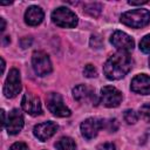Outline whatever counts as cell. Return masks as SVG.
I'll return each mask as SVG.
<instances>
[{
  "label": "cell",
  "mask_w": 150,
  "mask_h": 150,
  "mask_svg": "<svg viewBox=\"0 0 150 150\" xmlns=\"http://www.w3.org/2000/svg\"><path fill=\"white\" fill-rule=\"evenodd\" d=\"M132 64V57L128 52H117L105 61L103 73L109 80H120L131 70Z\"/></svg>",
  "instance_id": "1"
},
{
  "label": "cell",
  "mask_w": 150,
  "mask_h": 150,
  "mask_svg": "<svg viewBox=\"0 0 150 150\" xmlns=\"http://www.w3.org/2000/svg\"><path fill=\"white\" fill-rule=\"evenodd\" d=\"M121 22L131 28H142L150 22V12L144 8L124 12L121 15Z\"/></svg>",
  "instance_id": "2"
},
{
  "label": "cell",
  "mask_w": 150,
  "mask_h": 150,
  "mask_svg": "<svg viewBox=\"0 0 150 150\" xmlns=\"http://www.w3.org/2000/svg\"><path fill=\"white\" fill-rule=\"evenodd\" d=\"M53 22L63 28H73L77 25V16L76 14L67 7H59L52 13Z\"/></svg>",
  "instance_id": "3"
},
{
  "label": "cell",
  "mask_w": 150,
  "mask_h": 150,
  "mask_svg": "<svg viewBox=\"0 0 150 150\" xmlns=\"http://www.w3.org/2000/svg\"><path fill=\"white\" fill-rule=\"evenodd\" d=\"M46 104L48 110L57 117H68L71 114L69 108L63 103L62 96L57 93H49L46 96Z\"/></svg>",
  "instance_id": "4"
},
{
  "label": "cell",
  "mask_w": 150,
  "mask_h": 150,
  "mask_svg": "<svg viewBox=\"0 0 150 150\" xmlns=\"http://www.w3.org/2000/svg\"><path fill=\"white\" fill-rule=\"evenodd\" d=\"M20 90H21L20 71L16 68H12L4 84V94L7 98H13L20 93Z\"/></svg>",
  "instance_id": "5"
},
{
  "label": "cell",
  "mask_w": 150,
  "mask_h": 150,
  "mask_svg": "<svg viewBox=\"0 0 150 150\" xmlns=\"http://www.w3.org/2000/svg\"><path fill=\"white\" fill-rule=\"evenodd\" d=\"M32 66L39 76H45L52 71V62L49 56L42 52V50H36L32 55Z\"/></svg>",
  "instance_id": "6"
},
{
  "label": "cell",
  "mask_w": 150,
  "mask_h": 150,
  "mask_svg": "<svg viewBox=\"0 0 150 150\" xmlns=\"http://www.w3.org/2000/svg\"><path fill=\"white\" fill-rule=\"evenodd\" d=\"M100 102L107 108H116L122 102V93L112 86H105L101 89Z\"/></svg>",
  "instance_id": "7"
},
{
  "label": "cell",
  "mask_w": 150,
  "mask_h": 150,
  "mask_svg": "<svg viewBox=\"0 0 150 150\" xmlns=\"http://www.w3.org/2000/svg\"><path fill=\"white\" fill-rule=\"evenodd\" d=\"M102 128H104V120L90 117L81 123V134L87 139H91L97 135V132Z\"/></svg>",
  "instance_id": "8"
},
{
  "label": "cell",
  "mask_w": 150,
  "mask_h": 150,
  "mask_svg": "<svg viewBox=\"0 0 150 150\" xmlns=\"http://www.w3.org/2000/svg\"><path fill=\"white\" fill-rule=\"evenodd\" d=\"M110 42L115 48L118 49V52H129L132 50L135 47V42L131 39V36L121 30L114 32V34L110 38Z\"/></svg>",
  "instance_id": "9"
},
{
  "label": "cell",
  "mask_w": 150,
  "mask_h": 150,
  "mask_svg": "<svg viewBox=\"0 0 150 150\" xmlns=\"http://www.w3.org/2000/svg\"><path fill=\"white\" fill-rule=\"evenodd\" d=\"M21 107L26 112H28L32 116H38V115H41L42 112L40 98L33 95L32 93H26L23 95L21 100Z\"/></svg>",
  "instance_id": "10"
},
{
  "label": "cell",
  "mask_w": 150,
  "mask_h": 150,
  "mask_svg": "<svg viewBox=\"0 0 150 150\" xmlns=\"http://www.w3.org/2000/svg\"><path fill=\"white\" fill-rule=\"evenodd\" d=\"M23 116L20 112L19 109H13L7 118L6 122V130L9 135H16L19 134L23 128Z\"/></svg>",
  "instance_id": "11"
},
{
  "label": "cell",
  "mask_w": 150,
  "mask_h": 150,
  "mask_svg": "<svg viewBox=\"0 0 150 150\" xmlns=\"http://www.w3.org/2000/svg\"><path fill=\"white\" fill-rule=\"evenodd\" d=\"M56 131H57V124L55 122H52V121L36 124L33 129L34 136L41 142H45L48 138H50Z\"/></svg>",
  "instance_id": "12"
},
{
  "label": "cell",
  "mask_w": 150,
  "mask_h": 150,
  "mask_svg": "<svg viewBox=\"0 0 150 150\" xmlns=\"http://www.w3.org/2000/svg\"><path fill=\"white\" fill-rule=\"evenodd\" d=\"M130 89L134 93L141 95H149L150 94V76L145 74H138L131 80Z\"/></svg>",
  "instance_id": "13"
},
{
  "label": "cell",
  "mask_w": 150,
  "mask_h": 150,
  "mask_svg": "<svg viewBox=\"0 0 150 150\" xmlns=\"http://www.w3.org/2000/svg\"><path fill=\"white\" fill-rule=\"evenodd\" d=\"M43 11L39 6H30L25 13V22L29 26H38L43 20Z\"/></svg>",
  "instance_id": "14"
},
{
  "label": "cell",
  "mask_w": 150,
  "mask_h": 150,
  "mask_svg": "<svg viewBox=\"0 0 150 150\" xmlns=\"http://www.w3.org/2000/svg\"><path fill=\"white\" fill-rule=\"evenodd\" d=\"M73 96L79 102H86V101H94L95 100V93L84 84H79L73 89Z\"/></svg>",
  "instance_id": "15"
},
{
  "label": "cell",
  "mask_w": 150,
  "mask_h": 150,
  "mask_svg": "<svg viewBox=\"0 0 150 150\" xmlns=\"http://www.w3.org/2000/svg\"><path fill=\"white\" fill-rule=\"evenodd\" d=\"M55 148L57 150H75L76 145L73 138L70 137H61L56 143H55Z\"/></svg>",
  "instance_id": "16"
},
{
  "label": "cell",
  "mask_w": 150,
  "mask_h": 150,
  "mask_svg": "<svg viewBox=\"0 0 150 150\" xmlns=\"http://www.w3.org/2000/svg\"><path fill=\"white\" fill-rule=\"evenodd\" d=\"M101 11H102V6H101L100 4H96V2H94V4H87V5L84 6V12H86L87 14L91 15V16H97V15H100Z\"/></svg>",
  "instance_id": "17"
},
{
  "label": "cell",
  "mask_w": 150,
  "mask_h": 150,
  "mask_svg": "<svg viewBox=\"0 0 150 150\" xmlns=\"http://www.w3.org/2000/svg\"><path fill=\"white\" fill-rule=\"evenodd\" d=\"M123 117H124V121H125L128 124H135V123L137 122V120H138V115H137L132 109L125 110Z\"/></svg>",
  "instance_id": "18"
},
{
  "label": "cell",
  "mask_w": 150,
  "mask_h": 150,
  "mask_svg": "<svg viewBox=\"0 0 150 150\" xmlns=\"http://www.w3.org/2000/svg\"><path fill=\"white\" fill-rule=\"evenodd\" d=\"M138 116L144 120L145 122H150V102L149 103H145L143 104L141 108H139V111H138Z\"/></svg>",
  "instance_id": "19"
},
{
  "label": "cell",
  "mask_w": 150,
  "mask_h": 150,
  "mask_svg": "<svg viewBox=\"0 0 150 150\" xmlns=\"http://www.w3.org/2000/svg\"><path fill=\"white\" fill-rule=\"evenodd\" d=\"M139 49L143 52V53H146L149 54L150 53V34L145 35L141 42H139Z\"/></svg>",
  "instance_id": "20"
},
{
  "label": "cell",
  "mask_w": 150,
  "mask_h": 150,
  "mask_svg": "<svg viewBox=\"0 0 150 150\" xmlns=\"http://www.w3.org/2000/svg\"><path fill=\"white\" fill-rule=\"evenodd\" d=\"M83 75L86 76V77H96L97 76V70H96V68L93 66V64H87V66H84V68H83Z\"/></svg>",
  "instance_id": "21"
},
{
  "label": "cell",
  "mask_w": 150,
  "mask_h": 150,
  "mask_svg": "<svg viewBox=\"0 0 150 150\" xmlns=\"http://www.w3.org/2000/svg\"><path fill=\"white\" fill-rule=\"evenodd\" d=\"M117 127H118V124H117V121L115 118L114 120H109V121H104V128L107 130H109L110 132L116 131L117 130Z\"/></svg>",
  "instance_id": "22"
},
{
  "label": "cell",
  "mask_w": 150,
  "mask_h": 150,
  "mask_svg": "<svg viewBox=\"0 0 150 150\" xmlns=\"http://www.w3.org/2000/svg\"><path fill=\"white\" fill-rule=\"evenodd\" d=\"M90 46L93 48H100L102 46V40L98 35H91L90 38Z\"/></svg>",
  "instance_id": "23"
},
{
  "label": "cell",
  "mask_w": 150,
  "mask_h": 150,
  "mask_svg": "<svg viewBox=\"0 0 150 150\" xmlns=\"http://www.w3.org/2000/svg\"><path fill=\"white\" fill-rule=\"evenodd\" d=\"M9 150H29V149H28L27 144H25L22 142H16L9 148Z\"/></svg>",
  "instance_id": "24"
},
{
  "label": "cell",
  "mask_w": 150,
  "mask_h": 150,
  "mask_svg": "<svg viewBox=\"0 0 150 150\" xmlns=\"http://www.w3.org/2000/svg\"><path fill=\"white\" fill-rule=\"evenodd\" d=\"M97 150H116V146L112 143H103L98 146Z\"/></svg>",
  "instance_id": "25"
},
{
  "label": "cell",
  "mask_w": 150,
  "mask_h": 150,
  "mask_svg": "<svg viewBox=\"0 0 150 150\" xmlns=\"http://www.w3.org/2000/svg\"><path fill=\"white\" fill-rule=\"evenodd\" d=\"M32 43V38H23L22 40H21V46H22V48H27L29 45Z\"/></svg>",
  "instance_id": "26"
},
{
  "label": "cell",
  "mask_w": 150,
  "mask_h": 150,
  "mask_svg": "<svg viewBox=\"0 0 150 150\" xmlns=\"http://www.w3.org/2000/svg\"><path fill=\"white\" fill-rule=\"evenodd\" d=\"M148 1L146 0H144V1H128V4L129 5H131V6H137V5H144V4H146Z\"/></svg>",
  "instance_id": "27"
},
{
  "label": "cell",
  "mask_w": 150,
  "mask_h": 150,
  "mask_svg": "<svg viewBox=\"0 0 150 150\" xmlns=\"http://www.w3.org/2000/svg\"><path fill=\"white\" fill-rule=\"evenodd\" d=\"M1 116H2V125H6V115H5V110H1Z\"/></svg>",
  "instance_id": "28"
},
{
  "label": "cell",
  "mask_w": 150,
  "mask_h": 150,
  "mask_svg": "<svg viewBox=\"0 0 150 150\" xmlns=\"http://www.w3.org/2000/svg\"><path fill=\"white\" fill-rule=\"evenodd\" d=\"M0 21H1V32H4V30H5V28H6L5 19H4V18H1V19H0Z\"/></svg>",
  "instance_id": "29"
},
{
  "label": "cell",
  "mask_w": 150,
  "mask_h": 150,
  "mask_svg": "<svg viewBox=\"0 0 150 150\" xmlns=\"http://www.w3.org/2000/svg\"><path fill=\"white\" fill-rule=\"evenodd\" d=\"M9 42H11L9 36H4V45H7V43H9Z\"/></svg>",
  "instance_id": "30"
},
{
  "label": "cell",
  "mask_w": 150,
  "mask_h": 150,
  "mask_svg": "<svg viewBox=\"0 0 150 150\" xmlns=\"http://www.w3.org/2000/svg\"><path fill=\"white\" fill-rule=\"evenodd\" d=\"M1 63H2V66H1V73H4L5 71V60L4 59H1Z\"/></svg>",
  "instance_id": "31"
},
{
  "label": "cell",
  "mask_w": 150,
  "mask_h": 150,
  "mask_svg": "<svg viewBox=\"0 0 150 150\" xmlns=\"http://www.w3.org/2000/svg\"><path fill=\"white\" fill-rule=\"evenodd\" d=\"M149 66H150V59H149Z\"/></svg>",
  "instance_id": "32"
}]
</instances>
